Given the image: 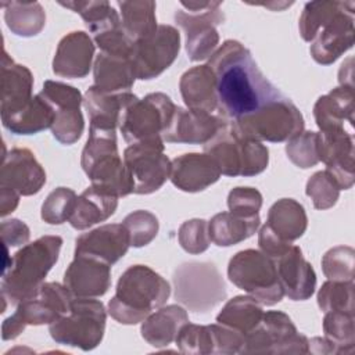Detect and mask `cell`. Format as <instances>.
I'll use <instances>...</instances> for the list:
<instances>
[{"label":"cell","mask_w":355,"mask_h":355,"mask_svg":"<svg viewBox=\"0 0 355 355\" xmlns=\"http://www.w3.org/2000/svg\"><path fill=\"white\" fill-rule=\"evenodd\" d=\"M208 154L225 176H255L269 162V151L261 140L252 137L234 122H225L216 135L204 144Z\"/></svg>","instance_id":"277c9868"},{"label":"cell","mask_w":355,"mask_h":355,"mask_svg":"<svg viewBox=\"0 0 355 355\" xmlns=\"http://www.w3.org/2000/svg\"><path fill=\"white\" fill-rule=\"evenodd\" d=\"M259 215L245 218L230 211L219 212L208 222L211 241L219 247H230L251 237L259 227Z\"/></svg>","instance_id":"e575fe53"},{"label":"cell","mask_w":355,"mask_h":355,"mask_svg":"<svg viewBox=\"0 0 355 355\" xmlns=\"http://www.w3.org/2000/svg\"><path fill=\"white\" fill-rule=\"evenodd\" d=\"M1 6L4 7L6 24L17 36H36L46 25V12L37 1H8L1 3Z\"/></svg>","instance_id":"f35d334b"},{"label":"cell","mask_w":355,"mask_h":355,"mask_svg":"<svg viewBox=\"0 0 355 355\" xmlns=\"http://www.w3.org/2000/svg\"><path fill=\"white\" fill-rule=\"evenodd\" d=\"M234 123L252 137L270 143L287 141L304 130L302 114L295 104L283 94Z\"/></svg>","instance_id":"5bb4252c"},{"label":"cell","mask_w":355,"mask_h":355,"mask_svg":"<svg viewBox=\"0 0 355 355\" xmlns=\"http://www.w3.org/2000/svg\"><path fill=\"white\" fill-rule=\"evenodd\" d=\"M175 343L183 354H240L244 336L220 323L208 326L186 323Z\"/></svg>","instance_id":"ac0fdd59"},{"label":"cell","mask_w":355,"mask_h":355,"mask_svg":"<svg viewBox=\"0 0 355 355\" xmlns=\"http://www.w3.org/2000/svg\"><path fill=\"white\" fill-rule=\"evenodd\" d=\"M94 42L83 31L65 35L55 50L53 58V72L60 78H85L93 62Z\"/></svg>","instance_id":"d4e9b609"},{"label":"cell","mask_w":355,"mask_h":355,"mask_svg":"<svg viewBox=\"0 0 355 355\" xmlns=\"http://www.w3.org/2000/svg\"><path fill=\"white\" fill-rule=\"evenodd\" d=\"M64 286L73 298H98L111 286V265L86 255H75L64 273Z\"/></svg>","instance_id":"7402d4cb"},{"label":"cell","mask_w":355,"mask_h":355,"mask_svg":"<svg viewBox=\"0 0 355 355\" xmlns=\"http://www.w3.org/2000/svg\"><path fill=\"white\" fill-rule=\"evenodd\" d=\"M186 323H189V315L183 306L162 305L141 322L140 333L150 345L161 348L175 341Z\"/></svg>","instance_id":"1f68e13d"},{"label":"cell","mask_w":355,"mask_h":355,"mask_svg":"<svg viewBox=\"0 0 355 355\" xmlns=\"http://www.w3.org/2000/svg\"><path fill=\"white\" fill-rule=\"evenodd\" d=\"M323 333L336 348L337 354H351L355 344L354 313L331 311L324 312Z\"/></svg>","instance_id":"60d3db41"},{"label":"cell","mask_w":355,"mask_h":355,"mask_svg":"<svg viewBox=\"0 0 355 355\" xmlns=\"http://www.w3.org/2000/svg\"><path fill=\"white\" fill-rule=\"evenodd\" d=\"M46 183V172L35 154L28 148L15 147L4 151L0 169V187L17 191L19 196H33Z\"/></svg>","instance_id":"ffe728a7"},{"label":"cell","mask_w":355,"mask_h":355,"mask_svg":"<svg viewBox=\"0 0 355 355\" xmlns=\"http://www.w3.org/2000/svg\"><path fill=\"white\" fill-rule=\"evenodd\" d=\"M72 295L64 284L43 283L32 295L22 300L15 312L8 316L1 326L4 341L18 337L26 326L51 324L69 309Z\"/></svg>","instance_id":"52a82bcc"},{"label":"cell","mask_w":355,"mask_h":355,"mask_svg":"<svg viewBox=\"0 0 355 355\" xmlns=\"http://www.w3.org/2000/svg\"><path fill=\"white\" fill-rule=\"evenodd\" d=\"M309 340L280 311L263 312L258 326L244 337L240 354H308Z\"/></svg>","instance_id":"4fadbf2b"},{"label":"cell","mask_w":355,"mask_h":355,"mask_svg":"<svg viewBox=\"0 0 355 355\" xmlns=\"http://www.w3.org/2000/svg\"><path fill=\"white\" fill-rule=\"evenodd\" d=\"M263 316L262 305L251 295H237L229 300L216 315V323L237 330L244 337L252 331Z\"/></svg>","instance_id":"74e56055"},{"label":"cell","mask_w":355,"mask_h":355,"mask_svg":"<svg viewBox=\"0 0 355 355\" xmlns=\"http://www.w3.org/2000/svg\"><path fill=\"white\" fill-rule=\"evenodd\" d=\"M355 251L348 245L330 248L322 258V270L329 280L354 282Z\"/></svg>","instance_id":"f6af8a7d"},{"label":"cell","mask_w":355,"mask_h":355,"mask_svg":"<svg viewBox=\"0 0 355 355\" xmlns=\"http://www.w3.org/2000/svg\"><path fill=\"white\" fill-rule=\"evenodd\" d=\"M171 295L169 283L146 265H132L119 277L108 313L122 324H137L162 306Z\"/></svg>","instance_id":"7a4b0ae2"},{"label":"cell","mask_w":355,"mask_h":355,"mask_svg":"<svg viewBox=\"0 0 355 355\" xmlns=\"http://www.w3.org/2000/svg\"><path fill=\"white\" fill-rule=\"evenodd\" d=\"M319 161L326 165L329 175L340 190H348L355 182L354 139L347 129L319 132Z\"/></svg>","instance_id":"d6986e66"},{"label":"cell","mask_w":355,"mask_h":355,"mask_svg":"<svg viewBox=\"0 0 355 355\" xmlns=\"http://www.w3.org/2000/svg\"><path fill=\"white\" fill-rule=\"evenodd\" d=\"M105 320L107 312L101 301L72 298L68 312L49 326V333L61 345L90 351L101 343Z\"/></svg>","instance_id":"8992f818"},{"label":"cell","mask_w":355,"mask_h":355,"mask_svg":"<svg viewBox=\"0 0 355 355\" xmlns=\"http://www.w3.org/2000/svg\"><path fill=\"white\" fill-rule=\"evenodd\" d=\"M121 12V24L126 36L133 42L151 36L158 25L155 17V3L151 0L118 1Z\"/></svg>","instance_id":"8d00e7d4"},{"label":"cell","mask_w":355,"mask_h":355,"mask_svg":"<svg viewBox=\"0 0 355 355\" xmlns=\"http://www.w3.org/2000/svg\"><path fill=\"white\" fill-rule=\"evenodd\" d=\"M60 6L71 8L78 12L85 21L89 31L96 35L111 26L121 24L119 14L114 10V7L105 1H61Z\"/></svg>","instance_id":"ab89813d"},{"label":"cell","mask_w":355,"mask_h":355,"mask_svg":"<svg viewBox=\"0 0 355 355\" xmlns=\"http://www.w3.org/2000/svg\"><path fill=\"white\" fill-rule=\"evenodd\" d=\"M338 82H340V86L354 87V83H352V58H348L345 62H343V65L338 71Z\"/></svg>","instance_id":"11a10c76"},{"label":"cell","mask_w":355,"mask_h":355,"mask_svg":"<svg viewBox=\"0 0 355 355\" xmlns=\"http://www.w3.org/2000/svg\"><path fill=\"white\" fill-rule=\"evenodd\" d=\"M313 116L320 132L345 129L354 125V87L338 86L320 96L313 105Z\"/></svg>","instance_id":"f1b7e54d"},{"label":"cell","mask_w":355,"mask_h":355,"mask_svg":"<svg viewBox=\"0 0 355 355\" xmlns=\"http://www.w3.org/2000/svg\"><path fill=\"white\" fill-rule=\"evenodd\" d=\"M175 22L184 31L186 51L191 61L209 58L219 43L216 26L225 21L220 1H180Z\"/></svg>","instance_id":"30bf717a"},{"label":"cell","mask_w":355,"mask_h":355,"mask_svg":"<svg viewBox=\"0 0 355 355\" xmlns=\"http://www.w3.org/2000/svg\"><path fill=\"white\" fill-rule=\"evenodd\" d=\"M179 89L187 108L207 112L216 110V79L208 64L187 69L180 76Z\"/></svg>","instance_id":"f546056e"},{"label":"cell","mask_w":355,"mask_h":355,"mask_svg":"<svg viewBox=\"0 0 355 355\" xmlns=\"http://www.w3.org/2000/svg\"><path fill=\"white\" fill-rule=\"evenodd\" d=\"M227 207L230 212L240 216H258L262 207V194L254 187H234L227 196Z\"/></svg>","instance_id":"681fc988"},{"label":"cell","mask_w":355,"mask_h":355,"mask_svg":"<svg viewBox=\"0 0 355 355\" xmlns=\"http://www.w3.org/2000/svg\"><path fill=\"white\" fill-rule=\"evenodd\" d=\"M226 121L207 111L182 108L176 105L172 119L162 133L164 143H184V144H205Z\"/></svg>","instance_id":"44dd1931"},{"label":"cell","mask_w":355,"mask_h":355,"mask_svg":"<svg viewBox=\"0 0 355 355\" xmlns=\"http://www.w3.org/2000/svg\"><path fill=\"white\" fill-rule=\"evenodd\" d=\"M227 277L261 305H275L284 295L275 261L258 250H243L233 255L227 265Z\"/></svg>","instance_id":"ba28073f"},{"label":"cell","mask_w":355,"mask_h":355,"mask_svg":"<svg viewBox=\"0 0 355 355\" xmlns=\"http://www.w3.org/2000/svg\"><path fill=\"white\" fill-rule=\"evenodd\" d=\"M354 1L331 0L318 22L309 53L320 65H330L354 44Z\"/></svg>","instance_id":"8fae6325"},{"label":"cell","mask_w":355,"mask_h":355,"mask_svg":"<svg viewBox=\"0 0 355 355\" xmlns=\"http://www.w3.org/2000/svg\"><path fill=\"white\" fill-rule=\"evenodd\" d=\"M78 196L69 187L54 189L42 205V219L49 225H61L69 220L76 207Z\"/></svg>","instance_id":"ee69618b"},{"label":"cell","mask_w":355,"mask_h":355,"mask_svg":"<svg viewBox=\"0 0 355 355\" xmlns=\"http://www.w3.org/2000/svg\"><path fill=\"white\" fill-rule=\"evenodd\" d=\"M175 298L196 313H207L226 298L225 282L211 262H186L173 273Z\"/></svg>","instance_id":"9c48e42d"},{"label":"cell","mask_w":355,"mask_h":355,"mask_svg":"<svg viewBox=\"0 0 355 355\" xmlns=\"http://www.w3.org/2000/svg\"><path fill=\"white\" fill-rule=\"evenodd\" d=\"M118 198L115 194L105 191L100 187H87L76 201L73 214L69 218V223L76 230H85L96 223L107 220L114 215L118 207Z\"/></svg>","instance_id":"d6a6232c"},{"label":"cell","mask_w":355,"mask_h":355,"mask_svg":"<svg viewBox=\"0 0 355 355\" xmlns=\"http://www.w3.org/2000/svg\"><path fill=\"white\" fill-rule=\"evenodd\" d=\"M19 204V194L11 189L0 187V215L7 216Z\"/></svg>","instance_id":"f5cc1de1"},{"label":"cell","mask_w":355,"mask_h":355,"mask_svg":"<svg viewBox=\"0 0 355 355\" xmlns=\"http://www.w3.org/2000/svg\"><path fill=\"white\" fill-rule=\"evenodd\" d=\"M175 110L176 105L169 96L159 92L150 93L144 98L137 97L125 108L118 128L130 144L157 139L168 128Z\"/></svg>","instance_id":"7c38bea8"},{"label":"cell","mask_w":355,"mask_h":355,"mask_svg":"<svg viewBox=\"0 0 355 355\" xmlns=\"http://www.w3.org/2000/svg\"><path fill=\"white\" fill-rule=\"evenodd\" d=\"M137 98L130 92L105 93L94 85L85 93L83 104L90 118V128L115 130L125 108Z\"/></svg>","instance_id":"83f0119b"},{"label":"cell","mask_w":355,"mask_h":355,"mask_svg":"<svg viewBox=\"0 0 355 355\" xmlns=\"http://www.w3.org/2000/svg\"><path fill=\"white\" fill-rule=\"evenodd\" d=\"M266 225L282 240L293 243L305 233L308 216L298 201L293 198H282L269 208Z\"/></svg>","instance_id":"836d02e7"},{"label":"cell","mask_w":355,"mask_h":355,"mask_svg":"<svg viewBox=\"0 0 355 355\" xmlns=\"http://www.w3.org/2000/svg\"><path fill=\"white\" fill-rule=\"evenodd\" d=\"M220 169L205 153H189L171 161V182L175 187L187 193L205 190L219 180Z\"/></svg>","instance_id":"484cf974"},{"label":"cell","mask_w":355,"mask_h":355,"mask_svg":"<svg viewBox=\"0 0 355 355\" xmlns=\"http://www.w3.org/2000/svg\"><path fill=\"white\" fill-rule=\"evenodd\" d=\"M161 137L128 146L123 162L130 175L135 194H151L159 190L171 176V159L164 154Z\"/></svg>","instance_id":"9a60e30c"},{"label":"cell","mask_w":355,"mask_h":355,"mask_svg":"<svg viewBox=\"0 0 355 355\" xmlns=\"http://www.w3.org/2000/svg\"><path fill=\"white\" fill-rule=\"evenodd\" d=\"M94 86L105 93L130 92L136 80L130 57L98 53L93 62Z\"/></svg>","instance_id":"4dcf8cb0"},{"label":"cell","mask_w":355,"mask_h":355,"mask_svg":"<svg viewBox=\"0 0 355 355\" xmlns=\"http://www.w3.org/2000/svg\"><path fill=\"white\" fill-rule=\"evenodd\" d=\"M33 75L22 64L14 62V60L3 50L1 58V100L0 114L1 116L12 115L21 111L33 98Z\"/></svg>","instance_id":"4316f807"},{"label":"cell","mask_w":355,"mask_h":355,"mask_svg":"<svg viewBox=\"0 0 355 355\" xmlns=\"http://www.w3.org/2000/svg\"><path fill=\"white\" fill-rule=\"evenodd\" d=\"M80 165L92 186L116 197L133 193L130 175L118 153L115 130L90 128L87 141L82 150Z\"/></svg>","instance_id":"5b68a950"},{"label":"cell","mask_w":355,"mask_h":355,"mask_svg":"<svg viewBox=\"0 0 355 355\" xmlns=\"http://www.w3.org/2000/svg\"><path fill=\"white\" fill-rule=\"evenodd\" d=\"M286 154L298 168L308 169L319 162V132L302 130L287 140Z\"/></svg>","instance_id":"7bdbcfd3"},{"label":"cell","mask_w":355,"mask_h":355,"mask_svg":"<svg viewBox=\"0 0 355 355\" xmlns=\"http://www.w3.org/2000/svg\"><path fill=\"white\" fill-rule=\"evenodd\" d=\"M258 245L261 248V251L268 255L272 259H276L277 257H280L282 254H284L291 243L282 240L266 223L259 229L258 233Z\"/></svg>","instance_id":"816d5d0a"},{"label":"cell","mask_w":355,"mask_h":355,"mask_svg":"<svg viewBox=\"0 0 355 355\" xmlns=\"http://www.w3.org/2000/svg\"><path fill=\"white\" fill-rule=\"evenodd\" d=\"M40 96L47 100L54 110V122L50 128L53 136L62 144H73L78 141L85 129L80 111L83 103L82 93L67 83L46 80Z\"/></svg>","instance_id":"e0dca14e"},{"label":"cell","mask_w":355,"mask_h":355,"mask_svg":"<svg viewBox=\"0 0 355 355\" xmlns=\"http://www.w3.org/2000/svg\"><path fill=\"white\" fill-rule=\"evenodd\" d=\"M180 247L189 254H201L209 244L211 237L208 232V222L204 219H190L180 225L178 232Z\"/></svg>","instance_id":"c3c4849f"},{"label":"cell","mask_w":355,"mask_h":355,"mask_svg":"<svg viewBox=\"0 0 355 355\" xmlns=\"http://www.w3.org/2000/svg\"><path fill=\"white\" fill-rule=\"evenodd\" d=\"M273 261L284 295L293 301H305L312 297L316 288V273L298 245L291 244Z\"/></svg>","instance_id":"cb8c5ba5"},{"label":"cell","mask_w":355,"mask_h":355,"mask_svg":"<svg viewBox=\"0 0 355 355\" xmlns=\"http://www.w3.org/2000/svg\"><path fill=\"white\" fill-rule=\"evenodd\" d=\"M309 352L313 354H337L334 345L324 337H313L309 340Z\"/></svg>","instance_id":"db71d44e"},{"label":"cell","mask_w":355,"mask_h":355,"mask_svg":"<svg viewBox=\"0 0 355 355\" xmlns=\"http://www.w3.org/2000/svg\"><path fill=\"white\" fill-rule=\"evenodd\" d=\"M122 225L129 233L130 245L136 248L150 244L155 239L159 229L157 216L146 209L130 212L125 216Z\"/></svg>","instance_id":"bcb514c9"},{"label":"cell","mask_w":355,"mask_h":355,"mask_svg":"<svg viewBox=\"0 0 355 355\" xmlns=\"http://www.w3.org/2000/svg\"><path fill=\"white\" fill-rule=\"evenodd\" d=\"M305 193L316 209H329L336 205L340 187L327 171H318L308 179Z\"/></svg>","instance_id":"7dc6e473"},{"label":"cell","mask_w":355,"mask_h":355,"mask_svg":"<svg viewBox=\"0 0 355 355\" xmlns=\"http://www.w3.org/2000/svg\"><path fill=\"white\" fill-rule=\"evenodd\" d=\"M61 245L62 239L51 234L22 245L14 254L10 268L1 275L3 301L18 305L32 295L44 283V277L55 265Z\"/></svg>","instance_id":"3957f363"},{"label":"cell","mask_w":355,"mask_h":355,"mask_svg":"<svg viewBox=\"0 0 355 355\" xmlns=\"http://www.w3.org/2000/svg\"><path fill=\"white\" fill-rule=\"evenodd\" d=\"M354 282L327 280L318 291V305L324 312L354 313Z\"/></svg>","instance_id":"b9f144b4"},{"label":"cell","mask_w":355,"mask_h":355,"mask_svg":"<svg viewBox=\"0 0 355 355\" xmlns=\"http://www.w3.org/2000/svg\"><path fill=\"white\" fill-rule=\"evenodd\" d=\"M179 50V31L171 25H158L151 36L133 43L130 61L136 79L148 80L159 76L173 64Z\"/></svg>","instance_id":"2e32d148"},{"label":"cell","mask_w":355,"mask_h":355,"mask_svg":"<svg viewBox=\"0 0 355 355\" xmlns=\"http://www.w3.org/2000/svg\"><path fill=\"white\" fill-rule=\"evenodd\" d=\"M208 65L216 79V110L227 122L248 116L282 96L237 40H226L209 57Z\"/></svg>","instance_id":"6da1fadb"},{"label":"cell","mask_w":355,"mask_h":355,"mask_svg":"<svg viewBox=\"0 0 355 355\" xmlns=\"http://www.w3.org/2000/svg\"><path fill=\"white\" fill-rule=\"evenodd\" d=\"M130 239L122 223H107L80 234L75 241V255H86L108 265L119 261L129 250Z\"/></svg>","instance_id":"603a6c76"},{"label":"cell","mask_w":355,"mask_h":355,"mask_svg":"<svg viewBox=\"0 0 355 355\" xmlns=\"http://www.w3.org/2000/svg\"><path fill=\"white\" fill-rule=\"evenodd\" d=\"M1 122L3 126L14 135H35L51 128L54 122V110L39 93L33 96L29 104L21 111L1 116Z\"/></svg>","instance_id":"d590c367"},{"label":"cell","mask_w":355,"mask_h":355,"mask_svg":"<svg viewBox=\"0 0 355 355\" xmlns=\"http://www.w3.org/2000/svg\"><path fill=\"white\" fill-rule=\"evenodd\" d=\"M0 233L3 244L7 247L25 245L29 241L31 230L19 219H7L0 225Z\"/></svg>","instance_id":"f907efd6"}]
</instances>
